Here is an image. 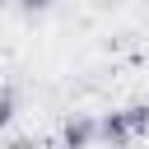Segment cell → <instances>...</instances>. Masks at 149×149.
<instances>
[{
    "label": "cell",
    "mask_w": 149,
    "mask_h": 149,
    "mask_svg": "<svg viewBox=\"0 0 149 149\" xmlns=\"http://www.w3.org/2000/svg\"><path fill=\"white\" fill-rule=\"evenodd\" d=\"M9 116H14V93H9V88H5V93H0V126H5V121H9Z\"/></svg>",
    "instance_id": "obj_1"
},
{
    "label": "cell",
    "mask_w": 149,
    "mask_h": 149,
    "mask_svg": "<svg viewBox=\"0 0 149 149\" xmlns=\"http://www.w3.org/2000/svg\"><path fill=\"white\" fill-rule=\"evenodd\" d=\"M61 149H70V144H61Z\"/></svg>",
    "instance_id": "obj_2"
}]
</instances>
